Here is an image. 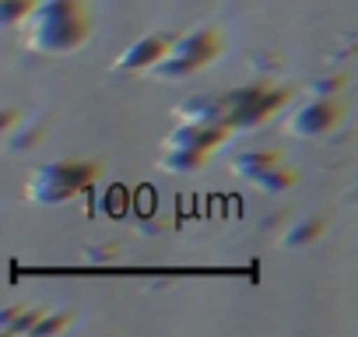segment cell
<instances>
[{
  "mask_svg": "<svg viewBox=\"0 0 358 337\" xmlns=\"http://www.w3.org/2000/svg\"><path fill=\"white\" fill-rule=\"evenodd\" d=\"M95 162H53L43 165L29 183V197L36 204H64L71 201L92 176H95Z\"/></svg>",
  "mask_w": 358,
  "mask_h": 337,
  "instance_id": "1",
  "label": "cell"
},
{
  "mask_svg": "<svg viewBox=\"0 0 358 337\" xmlns=\"http://www.w3.org/2000/svg\"><path fill=\"white\" fill-rule=\"evenodd\" d=\"M211 53H215V32H197L194 39L179 43V46L165 57V64L155 67V74H187V71L208 64Z\"/></svg>",
  "mask_w": 358,
  "mask_h": 337,
  "instance_id": "2",
  "label": "cell"
},
{
  "mask_svg": "<svg viewBox=\"0 0 358 337\" xmlns=\"http://www.w3.org/2000/svg\"><path fill=\"white\" fill-rule=\"evenodd\" d=\"M285 102V95L281 92H264V88H250V92H239V95H232L229 99V120L232 123H257V120H264L274 106H281Z\"/></svg>",
  "mask_w": 358,
  "mask_h": 337,
  "instance_id": "3",
  "label": "cell"
},
{
  "mask_svg": "<svg viewBox=\"0 0 358 337\" xmlns=\"http://www.w3.org/2000/svg\"><path fill=\"white\" fill-rule=\"evenodd\" d=\"M334 120H337V109L330 102H313L292 120V134H309L313 137V134H323Z\"/></svg>",
  "mask_w": 358,
  "mask_h": 337,
  "instance_id": "4",
  "label": "cell"
},
{
  "mask_svg": "<svg viewBox=\"0 0 358 337\" xmlns=\"http://www.w3.org/2000/svg\"><path fill=\"white\" fill-rule=\"evenodd\" d=\"M165 43L169 39H162V36H148V39H141L137 46H130L120 60H116V67L120 71H127V67H144V64H155L162 53H165Z\"/></svg>",
  "mask_w": 358,
  "mask_h": 337,
  "instance_id": "5",
  "label": "cell"
},
{
  "mask_svg": "<svg viewBox=\"0 0 358 337\" xmlns=\"http://www.w3.org/2000/svg\"><path fill=\"white\" fill-rule=\"evenodd\" d=\"M267 162H274V158H271V155H243V158L236 162V168H239L243 176H253V180H260V176L267 173V168H260V165H267Z\"/></svg>",
  "mask_w": 358,
  "mask_h": 337,
  "instance_id": "6",
  "label": "cell"
},
{
  "mask_svg": "<svg viewBox=\"0 0 358 337\" xmlns=\"http://www.w3.org/2000/svg\"><path fill=\"white\" fill-rule=\"evenodd\" d=\"M320 232V222H306V229H292L288 236H285V246H295V243H306V239H313Z\"/></svg>",
  "mask_w": 358,
  "mask_h": 337,
  "instance_id": "7",
  "label": "cell"
},
{
  "mask_svg": "<svg viewBox=\"0 0 358 337\" xmlns=\"http://www.w3.org/2000/svg\"><path fill=\"white\" fill-rule=\"evenodd\" d=\"M18 120V109H0V130H8Z\"/></svg>",
  "mask_w": 358,
  "mask_h": 337,
  "instance_id": "8",
  "label": "cell"
}]
</instances>
